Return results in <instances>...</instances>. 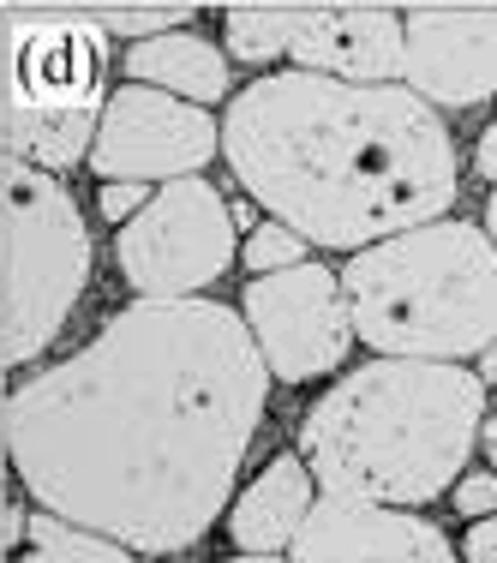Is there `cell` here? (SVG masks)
<instances>
[{"instance_id": "obj_1", "label": "cell", "mask_w": 497, "mask_h": 563, "mask_svg": "<svg viewBox=\"0 0 497 563\" xmlns=\"http://www.w3.org/2000/svg\"><path fill=\"white\" fill-rule=\"evenodd\" d=\"M264 401L270 366L234 306L139 294L7 396L0 444L36 509L139 558H174L228 509Z\"/></svg>"}, {"instance_id": "obj_2", "label": "cell", "mask_w": 497, "mask_h": 563, "mask_svg": "<svg viewBox=\"0 0 497 563\" xmlns=\"http://www.w3.org/2000/svg\"><path fill=\"white\" fill-rule=\"evenodd\" d=\"M222 156L252 205L306 246L360 252L432 222L462 192L443 114L401 78L354 85L330 73H264L228 102Z\"/></svg>"}, {"instance_id": "obj_3", "label": "cell", "mask_w": 497, "mask_h": 563, "mask_svg": "<svg viewBox=\"0 0 497 563\" xmlns=\"http://www.w3.org/2000/svg\"><path fill=\"white\" fill-rule=\"evenodd\" d=\"M486 420V378L462 360L378 354L312 401L300 462L324 498L420 509L455 486Z\"/></svg>"}, {"instance_id": "obj_4", "label": "cell", "mask_w": 497, "mask_h": 563, "mask_svg": "<svg viewBox=\"0 0 497 563\" xmlns=\"http://www.w3.org/2000/svg\"><path fill=\"white\" fill-rule=\"evenodd\" d=\"M354 342L401 360H474L497 342V246L479 222H413L347 252Z\"/></svg>"}, {"instance_id": "obj_5", "label": "cell", "mask_w": 497, "mask_h": 563, "mask_svg": "<svg viewBox=\"0 0 497 563\" xmlns=\"http://www.w3.org/2000/svg\"><path fill=\"white\" fill-rule=\"evenodd\" d=\"M90 282V228L48 168L0 156V360L31 366Z\"/></svg>"}, {"instance_id": "obj_6", "label": "cell", "mask_w": 497, "mask_h": 563, "mask_svg": "<svg viewBox=\"0 0 497 563\" xmlns=\"http://www.w3.org/2000/svg\"><path fill=\"white\" fill-rule=\"evenodd\" d=\"M234 210L210 180L180 174L163 180V192L144 198L139 217L120 222L114 234V264L151 300H180L205 294L210 282L234 271Z\"/></svg>"}, {"instance_id": "obj_7", "label": "cell", "mask_w": 497, "mask_h": 563, "mask_svg": "<svg viewBox=\"0 0 497 563\" xmlns=\"http://www.w3.org/2000/svg\"><path fill=\"white\" fill-rule=\"evenodd\" d=\"M240 318H246L270 378L281 384L330 378L347 360V347H354V318H347L342 276L312 258L270 271V276H252L246 294H240Z\"/></svg>"}, {"instance_id": "obj_8", "label": "cell", "mask_w": 497, "mask_h": 563, "mask_svg": "<svg viewBox=\"0 0 497 563\" xmlns=\"http://www.w3.org/2000/svg\"><path fill=\"white\" fill-rule=\"evenodd\" d=\"M222 156V120L186 97L126 78L102 97L90 168L97 180H180Z\"/></svg>"}, {"instance_id": "obj_9", "label": "cell", "mask_w": 497, "mask_h": 563, "mask_svg": "<svg viewBox=\"0 0 497 563\" xmlns=\"http://www.w3.org/2000/svg\"><path fill=\"white\" fill-rule=\"evenodd\" d=\"M12 109H102L109 97V31L90 12L12 0L0 7Z\"/></svg>"}, {"instance_id": "obj_10", "label": "cell", "mask_w": 497, "mask_h": 563, "mask_svg": "<svg viewBox=\"0 0 497 563\" xmlns=\"http://www.w3.org/2000/svg\"><path fill=\"white\" fill-rule=\"evenodd\" d=\"M401 85L432 109H479L497 97V7L432 0L401 19Z\"/></svg>"}, {"instance_id": "obj_11", "label": "cell", "mask_w": 497, "mask_h": 563, "mask_svg": "<svg viewBox=\"0 0 497 563\" xmlns=\"http://www.w3.org/2000/svg\"><path fill=\"white\" fill-rule=\"evenodd\" d=\"M294 563H462L438 521L420 509L366 504V498H324L306 509L288 545Z\"/></svg>"}, {"instance_id": "obj_12", "label": "cell", "mask_w": 497, "mask_h": 563, "mask_svg": "<svg viewBox=\"0 0 497 563\" xmlns=\"http://www.w3.org/2000/svg\"><path fill=\"white\" fill-rule=\"evenodd\" d=\"M288 60L306 73L354 78V85H389L401 78V19L378 0L306 7L288 36Z\"/></svg>"}, {"instance_id": "obj_13", "label": "cell", "mask_w": 497, "mask_h": 563, "mask_svg": "<svg viewBox=\"0 0 497 563\" xmlns=\"http://www.w3.org/2000/svg\"><path fill=\"white\" fill-rule=\"evenodd\" d=\"M312 504H318L312 467L281 450L258 467V479L228 509V540H234V552H288Z\"/></svg>"}, {"instance_id": "obj_14", "label": "cell", "mask_w": 497, "mask_h": 563, "mask_svg": "<svg viewBox=\"0 0 497 563\" xmlns=\"http://www.w3.org/2000/svg\"><path fill=\"white\" fill-rule=\"evenodd\" d=\"M120 66H126V78L156 85V90H168V97H186V102H198V109L228 102V85H234L228 48L210 43V36H198V31H151L120 55Z\"/></svg>"}, {"instance_id": "obj_15", "label": "cell", "mask_w": 497, "mask_h": 563, "mask_svg": "<svg viewBox=\"0 0 497 563\" xmlns=\"http://www.w3.org/2000/svg\"><path fill=\"white\" fill-rule=\"evenodd\" d=\"M19 563H139V552H126L120 540H109L97 528H78V521L55 516V509H36L24 521Z\"/></svg>"}, {"instance_id": "obj_16", "label": "cell", "mask_w": 497, "mask_h": 563, "mask_svg": "<svg viewBox=\"0 0 497 563\" xmlns=\"http://www.w3.org/2000/svg\"><path fill=\"white\" fill-rule=\"evenodd\" d=\"M306 7H276V0H252V7H228V24H222V48L228 60H246V66H264L276 55H288V36L300 24Z\"/></svg>"}, {"instance_id": "obj_17", "label": "cell", "mask_w": 497, "mask_h": 563, "mask_svg": "<svg viewBox=\"0 0 497 563\" xmlns=\"http://www.w3.org/2000/svg\"><path fill=\"white\" fill-rule=\"evenodd\" d=\"M306 252H312V246H306V240L294 234L288 222H276V217H270V222H258V228L246 234L240 258H246V271H252V276H270V271H288V264H300Z\"/></svg>"}, {"instance_id": "obj_18", "label": "cell", "mask_w": 497, "mask_h": 563, "mask_svg": "<svg viewBox=\"0 0 497 563\" xmlns=\"http://www.w3.org/2000/svg\"><path fill=\"white\" fill-rule=\"evenodd\" d=\"M450 498H455V509H462L467 521L474 516H497V474H455V486H450Z\"/></svg>"}, {"instance_id": "obj_19", "label": "cell", "mask_w": 497, "mask_h": 563, "mask_svg": "<svg viewBox=\"0 0 497 563\" xmlns=\"http://www.w3.org/2000/svg\"><path fill=\"white\" fill-rule=\"evenodd\" d=\"M144 198H151V192H144V180H102L97 210L109 222H126V217H139V210H144Z\"/></svg>"}, {"instance_id": "obj_20", "label": "cell", "mask_w": 497, "mask_h": 563, "mask_svg": "<svg viewBox=\"0 0 497 563\" xmlns=\"http://www.w3.org/2000/svg\"><path fill=\"white\" fill-rule=\"evenodd\" d=\"M462 563H497V516H474L462 533Z\"/></svg>"}, {"instance_id": "obj_21", "label": "cell", "mask_w": 497, "mask_h": 563, "mask_svg": "<svg viewBox=\"0 0 497 563\" xmlns=\"http://www.w3.org/2000/svg\"><path fill=\"white\" fill-rule=\"evenodd\" d=\"M7 486H12V462L0 455V563H7V552H12V533H24V521H19V509H12Z\"/></svg>"}, {"instance_id": "obj_22", "label": "cell", "mask_w": 497, "mask_h": 563, "mask_svg": "<svg viewBox=\"0 0 497 563\" xmlns=\"http://www.w3.org/2000/svg\"><path fill=\"white\" fill-rule=\"evenodd\" d=\"M474 168H479V180H492L497 186V120L486 132H479V144H474Z\"/></svg>"}, {"instance_id": "obj_23", "label": "cell", "mask_w": 497, "mask_h": 563, "mask_svg": "<svg viewBox=\"0 0 497 563\" xmlns=\"http://www.w3.org/2000/svg\"><path fill=\"white\" fill-rule=\"evenodd\" d=\"M479 450H486V462H492V474H497V413L479 420Z\"/></svg>"}, {"instance_id": "obj_24", "label": "cell", "mask_w": 497, "mask_h": 563, "mask_svg": "<svg viewBox=\"0 0 497 563\" xmlns=\"http://www.w3.org/2000/svg\"><path fill=\"white\" fill-rule=\"evenodd\" d=\"M7 114H12V85H7V36H0V132H7Z\"/></svg>"}, {"instance_id": "obj_25", "label": "cell", "mask_w": 497, "mask_h": 563, "mask_svg": "<svg viewBox=\"0 0 497 563\" xmlns=\"http://www.w3.org/2000/svg\"><path fill=\"white\" fill-rule=\"evenodd\" d=\"M228 563H294V558H281V552H234Z\"/></svg>"}, {"instance_id": "obj_26", "label": "cell", "mask_w": 497, "mask_h": 563, "mask_svg": "<svg viewBox=\"0 0 497 563\" xmlns=\"http://www.w3.org/2000/svg\"><path fill=\"white\" fill-rule=\"evenodd\" d=\"M486 234H492V246H497V186H492V198H486Z\"/></svg>"}, {"instance_id": "obj_27", "label": "cell", "mask_w": 497, "mask_h": 563, "mask_svg": "<svg viewBox=\"0 0 497 563\" xmlns=\"http://www.w3.org/2000/svg\"><path fill=\"white\" fill-rule=\"evenodd\" d=\"M7 396H12L7 390V360H0V426H7Z\"/></svg>"}, {"instance_id": "obj_28", "label": "cell", "mask_w": 497, "mask_h": 563, "mask_svg": "<svg viewBox=\"0 0 497 563\" xmlns=\"http://www.w3.org/2000/svg\"><path fill=\"white\" fill-rule=\"evenodd\" d=\"M479 360H486V378H497V342L486 347V354H479Z\"/></svg>"}, {"instance_id": "obj_29", "label": "cell", "mask_w": 497, "mask_h": 563, "mask_svg": "<svg viewBox=\"0 0 497 563\" xmlns=\"http://www.w3.org/2000/svg\"><path fill=\"white\" fill-rule=\"evenodd\" d=\"M276 7H335V0H276Z\"/></svg>"}, {"instance_id": "obj_30", "label": "cell", "mask_w": 497, "mask_h": 563, "mask_svg": "<svg viewBox=\"0 0 497 563\" xmlns=\"http://www.w3.org/2000/svg\"><path fill=\"white\" fill-rule=\"evenodd\" d=\"M426 7H432V0H426Z\"/></svg>"}]
</instances>
